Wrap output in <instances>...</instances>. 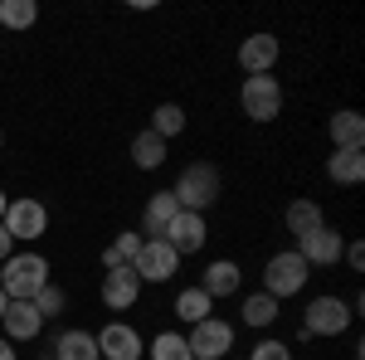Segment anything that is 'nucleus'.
<instances>
[{
	"mask_svg": "<svg viewBox=\"0 0 365 360\" xmlns=\"http://www.w3.org/2000/svg\"><path fill=\"white\" fill-rule=\"evenodd\" d=\"M44 282H49V258H44V253L25 249V253H10V258L0 263V292H5L10 302H29Z\"/></svg>",
	"mask_w": 365,
	"mask_h": 360,
	"instance_id": "obj_1",
	"label": "nucleus"
},
{
	"mask_svg": "<svg viewBox=\"0 0 365 360\" xmlns=\"http://www.w3.org/2000/svg\"><path fill=\"white\" fill-rule=\"evenodd\" d=\"M220 190H225V180H220V166H210V161H190L180 170V180L170 185L175 205L190 215H205L210 205H220Z\"/></svg>",
	"mask_w": 365,
	"mask_h": 360,
	"instance_id": "obj_2",
	"label": "nucleus"
},
{
	"mask_svg": "<svg viewBox=\"0 0 365 360\" xmlns=\"http://www.w3.org/2000/svg\"><path fill=\"white\" fill-rule=\"evenodd\" d=\"M307 277H312V268L302 263V253L297 249H282V253H273L268 258V268H263V292L268 297H297L302 287H307Z\"/></svg>",
	"mask_w": 365,
	"mask_h": 360,
	"instance_id": "obj_3",
	"label": "nucleus"
},
{
	"mask_svg": "<svg viewBox=\"0 0 365 360\" xmlns=\"http://www.w3.org/2000/svg\"><path fill=\"white\" fill-rule=\"evenodd\" d=\"M0 224H5V234H10L15 244H34V239H44V234H49V210H44L39 200L20 195V200H10V205H5Z\"/></svg>",
	"mask_w": 365,
	"mask_h": 360,
	"instance_id": "obj_4",
	"label": "nucleus"
},
{
	"mask_svg": "<svg viewBox=\"0 0 365 360\" xmlns=\"http://www.w3.org/2000/svg\"><path fill=\"white\" fill-rule=\"evenodd\" d=\"M239 108H244L249 122H273V117L282 112V83L273 78V73H253V78H244V88H239Z\"/></svg>",
	"mask_w": 365,
	"mask_h": 360,
	"instance_id": "obj_5",
	"label": "nucleus"
},
{
	"mask_svg": "<svg viewBox=\"0 0 365 360\" xmlns=\"http://www.w3.org/2000/svg\"><path fill=\"white\" fill-rule=\"evenodd\" d=\"M351 322H356V307L346 302V297H336V292L312 297V302H307V317H302L307 336H341V331H351Z\"/></svg>",
	"mask_w": 365,
	"mask_h": 360,
	"instance_id": "obj_6",
	"label": "nucleus"
},
{
	"mask_svg": "<svg viewBox=\"0 0 365 360\" xmlns=\"http://www.w3.org/2000/svg\"><path fill=\"white\" fill-rule=\"evenodd\" d=\"M185 346H190L195 360H229V351H234V322H225V317H205V322L190 326Z\"/></svg>",
	"mask_w": 365,
	"mask_h": 360,
	"instance_id": "obj_7",
	"label": "nucleus"
},
{
	"mask_svg": "<svg viewBox=\"0 0 365 360\" xmlns=\"http://www.w3.org/2000/svg\"><path fill=\"white\" fill-rule=\"evenodd\" d=\"M180 268V253L170 249L166 239H141L137 258H132V273L141 282H170V273Z\"/></svg>",
	"mask_w": 365,
	"mask_h": 360,
	"instance_id": "obj_8",
	"label": "nucleus"
},
{
	"mask_svg": "<svg viewBox=\"0 0 365 360\" xmlns=\"http://www.w3.org/2000/svg\"><path fill=\"white\" fill-rule=\"evenodd\" d=\"M297 253H302V263L307 268H336L341 253H346V239H341L336 229H317V234H307V239H297Z\"/></svg>",
	"mask_w": 365,
	"mask_h": 360,
	"instance_id": "obj_9",
	"label": "nucleus"
},
{
	"mask_svg": "<svg viewBox=\"0 0 365 360\" xmlns=\"http://www.w3.org/2000/svg\"><path fill=\"white\" fill-rule=\"evenodd\" d=\"M161 239H166L170 249L185 258V253H200V249H205V239H210V224H205V215H190V210H180V215L166 224V234H161Z\"/></svg>",
	"mask_w": 365,
	"mask_h": 360,
	"instance_id": "obj_10",
	"label": "nucleus"
},
{
	"mask_svg": "<svg viewBox=\"0 0 365 360\" xmlns=\"http://www.w3.org/2000/svg\"><path fill=\"white\" fill-rule=\"evenodd\" d=\"M278 34H268V29H258V34H249L244 44H239V68H244V78H253V73H273V63H278Z\"/></svg>",
	"mask_w": 365,
	"mask_h": 360,
	"instance_id": "obj_11",
	"label": "nucleus"
},
{
	"mask_svg": "<svg viewBox=\"0 0 365 360\" xmlns=\"http://www.w3.org/2000/svg\"><path fill=\"white\" fill-rule=\"evenodd\" d=\"M98 360H141V336L127 322H108L98 331Z\"/></svg>",
	"mask_w": 365,
	"mask_h": 360,
	"instance_id": "obj_12",
	"label": "nucleus"
},
{
	"mask_svg": "<svg viewBox=\"0 0 365 360\" xmlns=\"http://www.w3.org/2000/svg\"><path fill=\"white\" fill-rule=\"evenodd\" d=\"M141 297V277L132 268H108L103 273V307L108 312H127Z\"/></svg>",
	"mask_w": 365,
	"mask_h": 360,
	"instance_id": "obj_13",
	"label": "nucleus"
},
{
	"mask_svg": "<svg viewBox=\"0 0 365 360\" xmlns=\"http://www.w3.org/2000/svg\"><path fill=\"white\" fill-rule=\"evenodd\" d=\"M239 282H244V268H239L234 258H215V263L205 268V277H200V292L215 302V297H234Z\"/></svg>",
	"mask_w": 365,
	"mask_h": 360,
	"instance_id": "obj_14",
	"label": "nucleus"
},
{
	"mask_svg": "<svg viewBox=\"0 0 365 360\" xmlns=\"http://www.w3.org/2000/svg\"><path fill=\"white\" fill-rule=\"evenodd\" d=\"M327 137H331V151H356V146H365V117H361L356 108L331 112Z\"/></svg>",
	"mask_w": 365,
	"mask_h": 360,
	"instance_id": "obj_15",
	"label": "nucleus"
},
{
	"mask_svg": "<svg viewBox=\"0 0 365 360\" xmlns=\"http://www.w3.org/2000/svg\"><path fill=\"white\" fill-rule=\"evenodd\" d=\"M0 326H5V341H34L44 331V317L34 312V302H5Z\"/></svg>",
	"mask_w": 365,
	"mask_h": 360,
	"instance_id": "obj_16",
	"label": "nucleus"
},
{
	"mask_svg": "<svg viewBox=\"0 0 365 360\" xmlns=\"http://www.w3.org/2000/svg\"><path fill=\"white\" fill-rule=\"evenodd\" d=\"M327 175L336 185H361L365 180V146H356V151H331L327 156Z\"/></svg>",
	"mask_w": 365,
	"mask_h": 360,
	"instance_id": "obj_17",
	"label": "nucleus"
},
{
	"mask_svg": "<svg viewBox=\"0 0 365 360\" xmlns=\"http://www.w3.org/2000/svg\"><path fill=\"white\" fill-rule=\"evenodd\" d=\"M282 224H287V234L307 239V234H317L327 220H322V205H317V200H292V205H287V215H282Z\"/></svg>",
	"mask_w": 365,
	"mask_h": 360,
	"instance_id": "obj_18",
	"label": "nucleus"
},
{
	"mask_svg": "<svg viewBox=\"0 0 365 360\" xmlns=\"http://www.w3.org/2000/svg\"><path fill=\"white\" fill-rule=\"evenodd\" d=\"M54 360H98V336L93 331H63L54 341Z\"/></svg>",
	"mask_w": 365,
	"mask_h": 360,
	"instance_id": "obj_19",
	"label": "nucleus"
},
{
	"mask_svg": "<svg viewBox=\"0 0 365 360\" xmlns=\"http://www.w3.org/2000/svg\"><path fill=\"white\" fill-rule=\"evenodd\" d=\"M175 215H180L175 195H170V190H156L151 200H146V234H151V239H161V234H166V224L175 220Z\"/></svg>",
	"mask_w": 365,
	"mask_h": 360,
	"instance_id": "obj_20",
	"label": "nucleus"
},
{
	"mask_svg": "<svg viewBox=\"0 0 365 360\" xmlns=\"http://www.w3.org/2000/svg\"><path fill=\"white\" fill-rule=\"evenodd\" d=\"M239 317H244V326H273L278 322V297H268V292H249L244 307H239Z\"/></svg>",
	"mask_w": 365,
	"mask_h": 360,
	"instance_id": "obj_21",
	"label": "nucleus"
},
{
	"mask_svg": "<svg viewBox=\"0 0 365 360\" xmlns=\"http://www.w3.org/2000/svg\"><path fill=\"white\" fill-rule=\"evenodd\" d=\"M137 249H141V234H132V229L113 234V244L103 249V273H108V268H132Z\"/></svg>",
	"mask_w": 365,
	"mask_h": 360,
	"instance_id": "obj_22",
	"label": "nucleus"
},
{
	"mask_svg": "<svg viewBox=\"0 0 365 360\" xmlns=\"http://www.w3.org/2000/svg\"><path fill=\"white\" fill-rule=\"evenodd\" d=\"M132 161H137L141 170H156L161 161H166V141L156 137L151 127H146V132H137V137H132Z\"/></svg>",
	"mask_w": 365,
	"mask_h": 360,
	"instance_id": "obj_23",
	"label": "nucleus"
},
{
	"mask_svg": "<svg viewBox=\"0 0 365 360\" xmlns=\"http://www.w3.org/2000/svg\"><path fill=\"white\" fill-rule=\"evenodd\" d=\"M175 317H180L185 326H195V322H205V317H215V302H210L200 287H185V292L175 297Z\"/></svg>",
	"mask_w": 365,
	"mask_h": 360,
	"instance_id": "obj_24",
	"label": "nucleus"
},
{
	"mask_svg": "<svg viewBox=\"0 0 365 360\" xmlns=\"http://www.w3.org/2000/svg\"><path fill=\"white\" fill-rule=\"evenodd\" d=\"M151 132L161 141L180 137V132H185V108H180V103H161V108L151 112Z\"/></svg>",
	"mask_w": 365,
	"mask_h": 360,
	"instance_id": "obj_25",
	"label": "nucleus"
},
{
	"mask_svg": "<svg viewBox=\"0 0 365 360\" xmlns=\"http://www.w3.org/2000/svg\"><path fill=\"white\" fill-rule=\"evenodd\" d=\"M39 20V5L34 0H0V25L5 29H29Z\"/></svg>",
	"mask_w": 365,
	"mask_h": 360,
	"instance_id": "obj_26",
	"label": "nucleus"
},
{
	"mask_svg": "<svg viewBox=\"0 0 365 360\" xmlns=\"http://www.w3.org/2000/svg\"><path fill=\"white\" fill-rule=\"evenodd\" d=\"M146 356H151V360H195L180 331H161L156 341H151V351H146Z\"/></svg>",
	"mask_w": 365,
	"mask_h": 360,
	"instance_id": "obj_27",
	"label": "nucleus"
},
{
	"mask_svg": "<svg viewBox=\"0 0 365 360\" xmlns=\"http://www.w3.org/2000/svg\"><path fill=\"white\" fill-rule=\"evenodd\" d=\"M29 302H34V312L49 322V317H63V302H68V297H63V287H58V282H44V287H39Z\"/></svg>",
	"mask_w": 365,
	"mask_h": 360,
	"instance_id": "obj_28",
	"label": "nucleus"
},
{
	"mask_svg": "<svg viewBox=\"0 0 365 360\" xmlns=\"http://www.w3.org/2000/svg\"><path fill=\"white\" fill-rule=\"evenodd\" d=\"M244 360H292V346H282V341H273V336H268V341H258Z\"/></svg>",
	"mask_w": 365,
	"mask_h": 360,
	"instance_id": "obj_29",
	"label": "nucleus"
},
{
	"mask_svg": "<svg viewBox=\"0 0 365 360\" xmlns=\"http://www.w3.org/2000/svg\"><path fill=\"white\" fill-rule=\"evenodd\" d=\"M341 258H346V263H351L356 273L365 268V249H361V244H346V253H341Z\"/></svg>",
	"mask_w": 365,
	"mask_h": 360,
	"instance_id": "obj_30",
	"label": "nucleus"
},
{
	"mask_svg": "<svg viewBox=\"0 0 365 360\" xmlns=\"http://www.w3.org/2000/svg\"><path fill=\"white\" fill-rule=\"evenodd\" d=\"M10 253H15V239H10V234H5V224H0V263H5Z\"/></svg>",
	"mask_w": 365,
	"mask_h": 360,
	"instance_id": "obj_31",
	"label": "nucleus"
},
{
	"mask_svg": "<svg viewBox=\"0 0 365 360\" xmlns=\"http://www.w3.org/2000/svg\"><path fill=\"white\" fill-rule=\"evenodd\" d=\"M0 360H15V341H5V336H0Z\"/></svg>",
	"mask_w": 365,
	"mask_h": 360,
	"instance_id": "obj_32",
	"label": "nucleus"
},
{
	"mask_svg": "<svg viewBox=\"0 0 365 360\" xmlns=\"http://www.w3.org/2000/svg\"><path fill=\"white\" fill-rule=\"evenodd\" d=\"M5 302H10V297H5V292H0V317H5Z\"/></svg>",
	"mask_w": 365,
	"mask_h": 360,
	"instance_id": "obj_33",
	"label": "nucleus"
},
{
	"mask_svg": "<svg viewBox=\"0 0 365 360\" xmlns=\"http://www.w3.org/2000/svg\"><path fill=\"white\" fill-rule=\"evenodd\" d=\"M5 205H10V200H5V190H0V215H5Z\"/></svg>",
	"mask_w": 365,
	"mask_h": 360,
	"instance_id": "obj_34",
	"label": "nucleus"
},
{
	"mask_svg": "<svg viewBox=\"0 0 365 360\" xmlns=\"http://www.w3.org/2000/svg\"><path fill=\"white\" fill-rule=\"evenodd\" d=\"M0 141H5V137H0Z\"/></svg>",
	"mask_w": 365,
	"mask_h": 360,
	"instance_id": "obj_35",
	"label": "nucleus"
}]
</instances>
